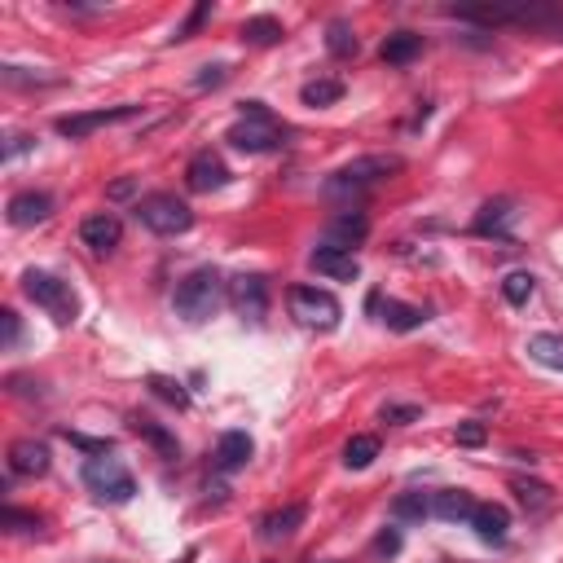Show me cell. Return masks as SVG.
Wrapping results in <instances>:
<instances>
[{"label": "cell", "instance_id": "f35d334b", "mask_svg": "<svg viewBox=\"0 0 563 563\" xmlns=\"http://www.w3.org/2000/svg\"><path fill=\"white\" fill-rule=\"evenodd\" d=\"M374 550H379V555H396V550H401V533H396V528H388V533H379V542H374Z\"/></svg>", "mask_w": 563, "mask_h": 563}, {"label": "cell", "instance_id": "ac0fdd59", "mask_svg": "<svg viewBox=\"0 0 563 563\" xmlns=\"http://www.w3.org/2000/svg\"><path fill=\"white\" fill-rule=\"evenodd\" d=\"M9 471L14 476H44L49 471V445L44 440H14L9 445Z\"/></svg>", "mask_w": 563, "mask_h": 563}, {"label": "cell", "instance_id": "3957f363", "mask_svg": "<svg viewBox=\"0 0 563 563\" xmlns=\"http://www.w3.org/2000/svg\"><path fill=\"white\" fill-rule=\"evenodd\" d=\"M401 168H405L401 154H366V159H352V163H344L339 172H330L326 194H366V190H374L379 181L396 176Z\"/></svg>", "mask_w": 563, "mask_h": 563}, {"label": "cell", "instance_id": "7402d4cb", "mask_svg": "<svg viewBox=\"0 0 563 563\" xmlns=\"http://www.w3.org/2000/svg\"><path fill=\"white\" fill-rule=\"evenodd\" d=\"M418 53H423V36H418V31H392V36L383 40V62L388 66H410Z\"/></svg>", "mask_w": 563, "mask_h": 563}, {"label": "cell", "instance_id": "484cf974", "mask_svg": "<svg viewBox=\"0 0 563 563\" xmlns=\"http://www.w3.org/2000/svg\"><path fill=\"white\" fill-rule=\"evenodd\" d=\"M282 36H286L282 22L269 18V14H256V18L242 22V40H247V44H278Z\"/></svg>", "mask_w": 563, "mask_h": 563}, {"label": "cell", "instance_id": "d6a6232c", "mask_svg": "<svg viewBox=\"0 0 563 563\" xmlns=\"http://www.w3.org/2000/svg\"><path fill=\"white\" fill-rule=\"evenodd\" d=\"M0 80H5L9 88H31V84H62L58 75H22V66H5V71H0Z\"/></svg>", "mask_w": 563, "mask_h": 563}, {"label": "cell", "instance_id": "5b68a950", "mask_svg": "<svg viewBox=\"0 0 563 563\" xmlns=\"http://www.w3.org/2000/svg\"><path fill=\"white\" fill-rule=\"evenodd\" d=\"M84 484L97 502H110V506H124V502H132V493H137V480L128 476V467L119 458H106V454L84 462Z\"/></svg>", "mask_w": 563, "mask_h": 563}, {"label": "cell", "instance_id": "ab89813d", "mask_svg": "<svg viewBox=\"0 0 563 563\" xmlns=\"http://www.w3.org/2000/svg\"><path fill=\"white\" fill-rule=\"evenodd\" d=\"M212 84H225V66H203V75H198V88H212Z\"/></svg>", "mask_w": 563, "mask_h": 563}, {"label": "cell", "instance_id": "836d02e7", "mask_svg": "<svg viewBox=\"0 0 563 563\" xmlns=\"http://www.w3.org/2000/svg\"><path fill=\"white\" fill-rule=\"evenodd\" d=\"M454 440H458L462 449H480L484 440H489V427H484V423H462L458 432H454Z\"/></svg>", "mask_w": 563, "mask_h": 563}, {"label": "cell", "instance_id": "ba28073f", "mask_svg": "<svg viewBox=\"0 0 563 563\" xmlns=\"http://www.w3.org/2000/svg\"><path fill=\"white\" fill-rule=\"evenodd\" d=\"M141 106H110V110H84V115H62L58 119V132L71 141H84L93 137L97 128H110V124H128V119H137Z\"/></svg>", "mask_w": 563, "mask_h": 563}, {"label": "cell", "instance_id": "52a82bcc", "mask_svg": "<svg viewBox=\"0 0 563 563\" xmlns=\"http://www.w3.org/2000/svg\"><path fill=\"white\" fill-rule=\"evenodd\" d=\"M229 146L242 150V154H264V150H278L286 146L282 141V128L273 115H242L234 128H229Z\"/></svg>", "mask_w": 563, "mask_h": 563}, {"label": "cell", "instance_id": "4316f807", "mask_svg": "<svg viewBox=\"0 0 563 563\" xmlns=\"http://www.w3.org/2000/svg\"><path fill=\"white\" fill-rule=\"evenodd\" d=\"M379 458V436H352L344 445V467L348 471H366Z\"/></svg>", "mask_w": 563, "mask_h": 563}, {"label": "cell", "instance_id": "60d3db41", "mask_svg": "<svg viewBox=\"0 0 563 563\" xmlns=\"http://www.w3.org/2000/svg\"><path fill=\"white\" fill-rule=\"evenodd\" d=\"M207 14H212V5H198V9H194V14H190V22H185V27H181V31H176V40H185V36H190V31H194V27H198V22H203Z\"/></svg>", "mask_w": 563, "mask_h": 563}, {"label": "cell", "instance_id": "d590c367", "mask_svg": "<svg viewBox=\"0 0 563 563\" xmlns=\"http://www.w3.org/2000/svg\"><path fill=\"white\" fill-rule=\"evenodd\" d=\"M66 440H71L75 449H84V454H93V458H102V454H110V440H88V436H80V432H62Z\"/></svg>", "mask_w": 563, "mask_h": 563}, {"label": "cell", "instance_id": "603a6c76", "mask_svg": "<svg viewBox=\"0 0 563 563\" xmlns=\"http://www.w3.org/2000/svg\"><path fill=\"white\" fill-rule=\"evenodd\" d=\"M132 432H137L141 440H150V445L154 449H159V454L163 458H181V445H176V436L168 432V427H163V423H154V418H146V414H137V418H132Z\"/></svg>", "mask_w": 563, "mask_h": 563}, {"label": "cell", "instance_id": "f546056e", "mask_svg": "<svg viewBox=\"0 0 563 563\" xmlns=\"http://www.w3.org/2000/svg\"><path fill=\"white\" fill-rule=\"evenodd\" d=\"M146 388H150L154 396H159V401L176 405V410H190V392H185L176 379H168V374H150V379H146Z\"/></svg>", "mask_w": 563, "mask_h": 563}, {"label": "cell", "instance_id": "8fae6325", "mask_svg": "<svg viewBox=\"0 0 563 563\" xmlns=\"http://www.w3.org/2000/svg\"><path fill=\"white\" fill-rule=\"evenodd\" d=\"M308 264H313L322 278H335V282H357L361 278V264H357V256L352 251H339V247H317L313 256H308Z\"/></svg>", "mask_w": 563, "mask_h": 563}, {"label": "cell", "instance_id": "7c38bea8", "mask_svg": "<svg viewBox=\"0 0 563 563\" xmlns=\"http://www.w3.org/2000/svg\"><path fill=\"white\" fill-rule=\"evenodd\" d=\"M370 308H379V322L388 326V330H418V326H427L432 322V313L427 308H418V304H401V300H383V295H374Z\"/></svg>", "mask_w": 563, "mask_h": 563}, {"label": "cell", "instance_id": "8d00e7d4", "mask_svg": "<svg viewBox=\"0 0 563 563\" xmlns=\"http://www.w3.org/2000/svg\"><path fill=\"white\" fill-rule=\"evenodd\" d=\"M5 528H14V533H27V528H40L36 515L18 511V506H5Z\"/></svg>", "mask_w": 563, "mask_h": 563}, {"label": "cell", "instance_id": "6da1fadb", "mask_svg": "<svg viewBox=\"0 0 563 563\" xmlns=\"http://www.w3.org/2000/svg\"><path fill=\"white\" fill-rule=\"evenodd\" d=\"M220 295H225V278H220L216 269H194V273H185V278L176 282L172 308H176V317H185L190 326H198V322H207V317L216 313Z\"/></svg>", "mask_w": 563, "mask_h": 563}, {"label": "cell", "instance_id": "cb8c5ba5", "mask_svg": "<svg viewBox=\"0 0 563 563\" xmlns=\"http://www.w3.org/2000/svg\"><path fill=\"white\" fill-rule=\"evenodd\" d=\"M528 357L546 370H563V335H533L528 339Z\"/></svg>", "mask_w": 563, "mask_h": 563}, {"label": "cell", "instance_id": "4dcf8cb0", "mask_svg": "<svg viewBox=\"0 0 563 563\" xmlns=\"http://www.w3.org/2000/svg\"><path fill=\"white\" fill-rule=\"evenodd\" d=\"M533 291H537V278H533V273H511V278L502 282L506 304H515V308H524L528 300H533Z\"/></svg>", "mask_w": 563, "mask_h": 563}, {"label": "cell", "instance_id": "83f0119b", "mask_svg": "<svg viewBox=\"0 0 563 563\" xmlns=\"http://www.w3.org/2000/svg\"><path fill=\"white\" fill-rule=\"evenodd\" d=\"M339 97H344V84H339V80H308L304 88H300V102L304 106H335L339 102Z\"/></svg>", "mask_w": 563, "mask_h": 563}, {"label": "cell", "instance_id": "30bf717a", "mask_svg": "<svg viewBox=\"0 0 563 563\" xmlns=\"http://www.w3.org/2000/svg\"><path fill=\"white\" fill-rule=\"evenodd\" d=\"M185 185H190L194 194L225 190V185H229V168H225V159H220V154H212V150L194 154L190 168H185Z\"/></svg>", "mask_w": 563, "mask_h": 563}, {"label": "cell", "instance_id": "7a4b0ae2", "mask_svg": "<svg viewBox=\"0 0 563 563\" xmlns=\"http://www.w3.org/2000/svg\"><path fill=\"white\" fill-rule=\"evenodd\" d=\"M22 295H27L36 308H44L58 326H71L75 317H80V295L71 291V282L53 278V273H44V269L22 273Z\"/></svg>", "mask_w": 563, "mask_h": 563}, {"label": "cell", "instance_id": "d6986e66", "mask_svg": "<svg viewBox=\"0 0 563 563\" xmlns=\"http://www.w3.org/2000/svg\"><path fill=\"white\" fill-rule=\"evenodd\" d=\"M251 454H256V440H251L247 432H225L216 445V471H242L251 462Z\"/></svg>", "mask_w": 563, "mask_h": 563}, {"label": "cell", "instance_id": "f1b7e54d", "mask_svg": "<svg viewBox=\"0 0 563 563\" xmlns=\"http://www.w3.org/2000/svg\"><path fill=\"white\" fill-rule=\"evenodd\" d=\"M511 489L524 511H546L550 506V484H542V480H511Z\"/></svg>", "mask_w": 563, "mask_h": 563}, {"label": "cell", "instance_id": "5bb4252c", "mask_svg": "<svg viewBox=\"0 0 563 563\" xmlns=\"http://www.w3.org/2000/svg\"><path fill=\"white\" fill-rule=\"evenodd\" d=\"M80 238H84V247H93L97 256H106V251L119 247V238H124V225H119V216L97 212V216H88L84 225H80Z\"/></svg>", "mask_w": 563, "mask_h": 563}, {"label": "cell", "instance_id": "9c48e42d", "mask_svg": "<svg viewBox=\"0 0 563 563\" xmlns=\"http://www.w3.org/2000/svg\"><path fill=\"white\" fill-rule=\"evenodd\" d=\"M229 300H234L238 317L264 322V313H269V282H264L260 273H238V278L229 282Z\"/></svg>", "mask_w": 563, "mask_h": 563}, {"label": "cell", "instance_id": "e575fe53", "mask_svg": "<svg viewBox=\"0 0 563 563\" xmlns=\"http://www.w3.org/2000/svg\"><path fill=\"white\" fill-rule=\"evenodd\" d=\"M418 414H423L418 405H383V418H388V423H396V427H410Z\"/></svg>", "mask_w": 563, "mask_h": 563}, {"label": "cell", "instance_id": "d4e9b609", "mask_svg": "<svg viewBox=\"0 0 563 563\" xmlns=\"http://www.w3.org/2000/svg\"><path fill=\"white\" fill-rule=\"evenodd\" d=\"M326 49H330V58H357L361 40H357V31H352L344 18H335L326 27Z\"/></svg>", "mask_w": 563, "mask_h": 563}, {"label": "cell", "instance_id": "b9f144b4", "mask_svg": "<svg viewBox=\"0 0 563 563\" xmlns=\"http://www.w3.org/2000/svg\"><path fill=\"white\" fill-rule=\"evenodd\" d=\"M31 146H36V141H31V137H9L5 159H18V154H22V150H31Z\"/></svg>", "mask_w": 563, "mask_h": 563}, {"label": "cell", "instance_id": "277c9868", "mask_svg": "<svg viewBox=\"0 0 563 563\" xmlns=\"http://www.w3.org/2000/svg\"><path fill=\"white\" fill-rule=\"evenodd\" d=\"M137 220L150 229V234L176 238V234H190L194 212H190V203H185V198H176V194H146L137 203Z\"/></svg>", "mask_w": 563, "mask_h": 563}, {"label": "cell", "instance_id": "44dd1931", "mask_svg": "<svg viewBox=\"0 0 563 563\" xmlns=\"http://www.w3.org/2000/svg\"><path fill=\"white\" fill-rule=\"evenodd\" d=\"M471 511H476V498L462 489H445V493H432V515L436 520H449V524H467Z\"/></svg>", "mask_w": 563, "mask_h": 563}, {"label": "cell", "instance_id": "ffe728a7", "mask_svg": "<svg viewBox=\"0 0 563 563\" xmlns=\"http://www.w3.org/2000/svg\"><path fill=\"white\" fill-rule=\"evenodd\" d=\"M304 520H308V506H300V502L282 506V511H273L260 520V542H282V537H291Z\"/></svg>", "mask_w": 563, "mask_h": 563}, {"label": "cell", "instance_id": "9a60e30c", "mask_svg": "<svg viewBox=\"0 0 563 563\" xmlns=\"http://www.w3.org/2000/svg\"><path fill=\"white\" fill-rule=\"evenodd\" d=\"M467 524L476 528L480 542L502 546L506 542V528H511V515H506V506H498V502H476V511H471Z\"/></svg>", "mask_w": 563, "mask_h": 563}, {"label": "cell", "instance_id": "8992f818", "mask_svg": "<svg viewBox=\"0 0 563 563\" xmlns=\"http://www.w3.org/2000/svg\"><path fill=\"white\" fill-rule=\"evenodd\" d=\"M291 317L308 330H335L344 308L330 291H317V286H291Z\"/></svg>", "mask_w": 563, "mask_h": 563}, {"label": "cell", "instance_id": "1f68e13d", "mask_svg": "<svg viewBox=\"0 0 563 563\" xmlns=\"http://www.w3.org/2000/svg\"><path fill=\"white\" fill-rule=\"evenodd\" d=\"M392 515L396 520H423V515H432V498H423V493H405V498L392 502Z\"/></svg>", "mask_w": 563, "mask_h": 563}, {"label": "cell", "instance_id": "7bdbcfd3", "mask_svg": "<svg viewBox=\"0 0 563 563\" xmlns=\"http://www.w3.org/2000/svg\"><path fill=\"white\" fill-rule=\"evenodd\" d=\"M132 194V181H115L110 185V198H128Z\"/></svg>", "mask_w": 563, "mask_h": 563}, {"label": "cell", "instance_id": "e0dca14e", "mask_svg": "<svg viewBox=\"0 0 563 563\" xmlns=\"http://www.w3.org/2000/svg\"><path fill=\"white\" fill-rule=\"evenodd\" d=\"M370 234V220L361 216V212H339L335 220L326 225V247H339V251H352V247H361Z\"/></svg>", "mask_w": 563, "mask_h": 563}, {"label": "cell", "instance_id": "2e32d148", "mask_svg": "<svg viewBox=\"0 0 563 563\" xmlns=\"http://www.w3.org/2000/svg\"><path fill=\"white\" fill-rule=\"evenodd\" d=\"M515 216H520V212H515L511 198H493V203L480 207V216H476V225H471V229H476L480 238H511Z\"/></svg>", "mask_w": 563, "mask_h": 563}, {"label": "cell", "instance_id": "74e56055", "mask_svg": "<svg viewBox=\"0 0 563 563\" xmlns=\"http://www.w3.org/2000/svg\"><path fill=\"white\" fill-rule=\"evenodd\" d=\"M0 326H5V348H14V344H18V335H22L14 308H5V313H0Z\"/></svg>", "mask_w": 563, "mask_h": 563}, {"label": "cell", "instance_id": "4fadbf2b", "mask_svg": "<svg viewBox=\"0 0 563 563\" xmlns=\"http://www.w3.org/2000/svg\"><path fill=\"white\" fill-rule=\"evenodd\" d=\"M53 216V198L40 194V190H22L9 198V225L18 229H31V225H44Z\"/></svg>", "mask_w": 563, "mask_h": 563}]
</instances>
